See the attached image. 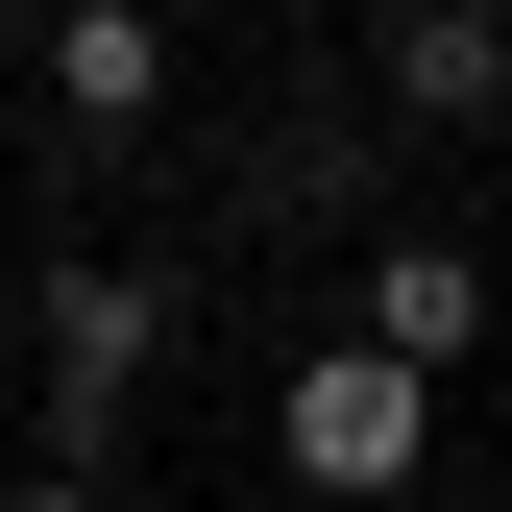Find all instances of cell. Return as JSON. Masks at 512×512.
Listing matches in <instances>:
<instances>
[{
  "label": "cell",
  "mask_w": 512,
  "mask_h": 512,
  "mask_svg": "<svg viewBox=\"0 0 512 512\" xmlns=\"http://www.w3.org/2000/svg\"><path fill=\"white\" fill-rule=\"evenodd\" d=\"M147 342H171V293H147V269H49V464H122Z\"/></svg>",
  "instance_id": "cell-1"
},
{
  "label": "cell",
  "mask_w": 512,
  "mask_h": 512,
  "mask_svg": "<svg viewBox=\"0 0 512 512\" xmlns=\"http://www.w3.org/2000/svg\"><path fill=\"white\" fill-rule=\"evenodd\" d=\"M415 391H439V366H391V342H317L293 366V488H415Z\"/></svg>",
  "instance_id": "cell-2"
},
{
  "label": "cell",
  "mask_w": 512,
  "mask_h": 512,
  "mask_svg": "<svg viewBox=\"0 0 512 512\" xmlns=\"http://www.w3.org/2000/svg\"><path fill=\"white\" fill-rule=\"evenodd\" d=\"M366 342H391V366H464L488 342V244H366Z\"/></svg>",
  "instance_id": "cell-3"
},
{
  "label": "cell",
  "mask_w": 512,
  "mask_h": 512,
  "mask_svg": "<svg viewBox=\"0 0 512 512\" xmlns=\"http://www.w3.org/2000/svg\"><path fill=\"white\" fill-rule=\"evenodd\" d=\"M391 98L415 122H512V0H415V25H391Z\"/></svg>",
  "instance_id": "cell-4"
},
{
  "label": "cell",
  "mask_w": 512,
  "mask_h": 512,
  "mask_svg": "<svg viewBox=\"0 0 512 512\" xmlns=\"http://www.w3.org/2000/svg\"><path fill=\"white\" fill-rule=\"evenodd\" d=\"M49 98H74V122H147V98H171L147 0H74V25H49Z\"/></svg>",
  "instance_id": "cell-5"
},
{
  "label": "cell",
  "mask_w": 512,
  "mask_h": 512,
  "mask_svg": "<svg viewBox=\"0 0 512 512\" xmlns=\"http://www.w3.org/2000/svg\"><path fill=\"white\" fill-rule=\"evenodd\" d=\"M0 512H122V488H98V464H25V488H0Z\"/></svg>",
  "instance_id": "cell-6"
}]
</instances>
